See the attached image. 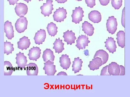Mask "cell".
I'll list each match as a JSON object with an SVG mask.
<instances>
[{
  "instance_id": "6da1fadb",
  "label": "cell",
  "mask_w": 130,
  "mask_h": 97,
  "mask_svg": "<svg viewBox=\"0 0 130 97\" xmlns=\"http://www.w3.org/2000/svg\"><path fill=\"white\" fill-rule=\"evenodd\" d=\"M28 21L24 16L18 19L15 24V30L18 33H21L27 29Z\"/></svg>"
},
{
  "instance_id": "7a4b0ae2",
  "label": "cell",
  "mask_w": 130,
  "mask_h": 97,
  "mask_svg": "<svg viewBox=\"0 0 130 97\" xmlns=\"http://www.w3.org/2000/svg\"><path fill=\"white\" fill-rule=\"evenodd\" d=\"M84 13L82 8L80 7H75V10H72L71 15L72 22L75 24L79 23L80 22L83 21V18L84 17Z\"/></svg>"
},
{
  "instance_id": "3957f363",
  "label": "cell",
  "mask_w": 130,
  "mask_h": 97,
  "mask_svg": "<svg viewBox=\"0 0 130 97\" xmlns=\"http://www.w3.org/2000/svg\"><path fill=\"white\" fill-rule=\"evenodd\" d=\"M67 14L66 9H64L63 7H60L54 12L53 17L55 21L60 22L64 21V20L66 18Z\"/></svg>"
},
{
  "instance_id": "277c9868",
  "label": "cell",
  "mask_w": 130,
  "mask_h": 97,
  "mask_svg": "<svg viewBox=\"0 0 130 97\" xmlns=\"http://www.w3.org/2000/svg\"><path fill=\"white\" fill-rule=\"evenodd\" d=\"M107 31L112 35L115 34L117 30L118 25L117 19L114 16L109 17L106 24Z\"/></svg>"
},
{
  "instance_id": "5b68a950",
  "label": "cell",
  "mask_w": 130,
  "mask_h": 97,
  "mask_svg": "<svg viewBox=\"0 0 130 97\" xmlns=\"http://www.w3.org/2000/svg\"><path fill=\"white\" fill-rule=\"evenodd\" d=\"M53 2L52 0H46V3H43V6L40 7L41 13L44 17H49L52 14V11L54 10V5L52 4Z\"/></svg>"
},
{
  "instance_id": "8992f818",
  "label": "cell",
  "mask_w": 130,
  "mask_h": 97,
  "mask_svg": "<svg viewBox=\"0 0 130 97\" xmlns=\"http://www.w3.org/2000/svg\"><path fill=\"white\" fill-rule=\"evenodd\" d=\"M54 62L50 60L44 63V67L43 68L45 71V74L47 76H54L57 70L56 69V66L54 65Z\"/></svg>"
},
{
  "instance_id": "52a82bcc",
  "label": "cell",
  "mask_w": 130,
  "mask_h": 97,
  "mask_svg": "<svg viewBox=\"0 0 130 97\" xmlns=\"http://www.w3.org/2000/svg\"><path fill=\"white\" fill-rule=\"evenodd\" d=\"M88 39V36L86 35H79L76 40V44L75 46L78 48L79 51L81 49H85L86 47L88 46V44L90 42Z\"/></svg>"
},
{
  "instance_id": "ba28073f",
  "label": "cell",
  "mask_w": 130,
  "mask_h": 97,
  "mask_svg": "<svg viewBox=\"0 0 130 97\" xmlns=\"http://www.w3.org/2000/svg\"><path fill=\"white\" fill-rule=\"evenodd\" d=\"M16 63L17 64L18 67L22 70L23 69L25 68L27 62L26 57L24 55V53H22L21 52L16 54Z\"/></svg>"
},
{
  "instance_id": "9c48e42d",
  "label": "cell",
  "mask_w": 130,
  "mask_h": 97,
  "mask_svg": "<svg viewBox=\"0 0 130 97\" xmlns=\"http://www.w3.org/2000/svg\"><path fill=\"white\" fill-rule=\"evenodd\" d=\"M14 9L16 14L20 17L26 14L28 12V8L25 4L20 3L16 4Z\"/></svg>"
},
{
  "instance_id": "30bf717a",
  "label": "cell",
  "mask_w": 130,
  "mask_h": 97,
  "mask_svg": "<svg viewBox=\"0 0 130 97\" xmlns=\"http://www.w3.org/2000/svg\"><path fill=\"white\" fill-rule=\"evenodd\" d=\"M41 50L40 49V47L37 46H33L29 50V53L28 54L29 59L37 61V59L40 57L41 54Z\"/></svg>"
},
{
  "instance_id": "8fae6325",
  "label": "cell",
  "mask_w": 130,
  "mask_h": 97,
  "mask_svg": "<svg viewBox=\"0 0 130 97\" xmlns=\"http://www.w3.org/2000/svg\"><path fill=\"white\" fill-rule=\"evenodd\" d=\"M4 31L8 39L11 40L14 37L13 27L12 23L7 21L4 23Z\"/></svg>"
},
{
  "instance_id": "7c38bea8",
  "label": "cell",
  "mask_w": 130,
  "mask_h": 97,
  "mask_svg": "<svg viewBox=\"0 0 130 97\" xmlns=\"http://www.w3.org/2000/svg\"><path fill=\"white\" fill-rule=\"evenodd\" d=\"M63 36L64 38V41L67 43V45L70 44L72 45L73 43H75V40L76 39L75 36V34L72 31L68 30L66 32H63Z\"/></svg>"
},
{
  "instance_id": "4fadbf2b",
  "label": "cell",
  "mask_w": 130,
  "mask_h": 97,
  "mask_svg": "<svg viewBox=\"0 0 130 97\" xmlns=\"http://www.w3.org/2000/svg\"><path fill=\"white\" fill-rule=\"evenodd\" d=\"M46 37V33L45 30L40 29L35 33L34 39L36 44L40 45L42 44L45 41Z\"/></svg>"
},
{
  "instance_id": "5bb4252c",
  "label": "cell",
  "mask_w": 130,
  "mask_h": 97,
  "mask_svg": "<svg viewBox=\"0 0 130 97\" xmlns=\"http://www.w3.org/2000/svg\"><path fill=\"white\" fill-rule=\"evenodd\" d=\"M104 43L105 44V47L106 48V49L108 51L109 53H111L113 54L116 51V48L117 47L116 44V41L113 38L111 37H108Z\"/></svg>"
},
{
  "instance_id": "9a60e30c",
  "label": "cell",
  "mask_w": 130,
  "mask_h": 97,
  "mask_svg": "<svg viewBox=\"0 0 130 97\" xmlns=\"http://www.w3.org/2000/svg\"><path fill=\"white\" fill-rule=\"evenodd\" d=\"M60 66L63 69L67 70L70 68L71 64L70 59L69 56L66 54H63L59 58Z\"/></svg>"
},
{
  "instance_id": "2e32d148",
  "label": "cell",
  "mask_w": 130,
  "mask_h": 97,
  "mask_svg": "<svg viewBox=\"0 0 130 97\" xmlns=\"http://www.w3.org/2000/svg\"><path fill=\"white\" fill-rule=\"evenodd\" d=\"M103 65V61L101 59L98 57L93 58L89 62L88 67L91 70L94 71L99 69L100 67Z\"/></svg>"
},
{
  "instance_id": "e0dca14e",
  "label": "cell",
  "mask_w": 130,
  "mask_h": 97,
  "mask_svg": "<svg viewBox=\"0 0 130 97\" xmlns=\"http://www.w3.org/2000/svg\"><path fill=\"white\" fill-rule=\"evenodd\" d=\"M108 70L111 76H119L120 71L119 65L116 62H112L108 65Z\"/></svg>"
},
{
  "instance_id": "ac0fdd59",
  "label": "cell",
  "mask_w": 130,
  "mask_h": 97,
  "mask_svg": "<svg viewBox=\"0 0 130 97\" xmlns=\"http://www.w3.org/2000/svg\"><path fill=\"white\" fill-rule=\"evenodd\" d=\"M18 48L22 51L24 50H27L29 48L31 42L30 39L27 37L24 36L20 38L19 41L18 42Z\"/></svg>"
},
{
  "instance_id": "d6986e66",
  "label": "cell",
  "mask_w": 130,
  "mask_h": 97,
  "mask_svg": "<svg viewBox=\"0 0 130 97\" xmlns=\"http://www.w3.org/2000/svg\"><path fill=\"white\" fill-rule=\"evenodd\" d=\"M26 71L27 76H38V67L35 63H30L27 65Z\"/></svg>"
},
{
  "instance_id": "ffe728a7",
  "label": "cell",
  "mask_w": 130,
  "mask_h": 97,
  "mask_svg": "<svg viewBox=\"0 0 130 97\" xmlns=\"http://www.w3.org/2000/svg\"><path fill=\"white\" fill-rule=\"evenodd\" d=\"M89 19L94 23L100 22L102 19V16L100 12L97 10L92 11L88 15Z\"/></svg>"
},
{
  "instance_id": "44dd1931",
  "label": "cell",
  "mask_w": 130,
  "mask_h": 97,
  "mask_svg": "<svg viewBox=\"0 0 130 97\" xmlns=\"http://www.w3.org/2000/svg\"><path fill=\"white\" fill-rule=\"evenodd\" d=\"M82 31L87 36H91L94 34V28L92 25L88 21H85L82 24Z\"/></svg>"
},
{
  "instance_id": "7402d4cb",
  "label": "cell",
  "mask_w": 130,
  "mask_h": 97,
  "mask_svg": "<svg viewBox=\"0 0 130 97\" xmlns=\"http://www.w3.org/2000/svg\"><path fill=\"white\" fill-rule=\"evenodd\" d=\"M83 62L82 59H80L79 57L75 58L74 60L73 61L72 66V71H74V74L79 72V71L82 70V64Z\"/></svg>"
},
{
  "instance_id": "603a6c76",
  "label": "cell",
  "mask_w": 130,
  "mask_h": 97,
  "mask_svg": "<svg viewBox=\"0 0 130 97\" xmlns=\"http://www.w3.org/2000/svg\"><path fill=\"white\" fill-rule=\"evenodd\" d=\"M62 40L60 39V38L58 39H56L53 43L54 46L53 47V49L55 50L56 53H58L59 54L64 50V44L62 42Z\"/></svg>"
},
{
  "instance_id": "cb8c5ba5",
  "label": "cell",
  "mask_w": 130,
  "mask_h": 97,
  "mask_svg": "<svg viewBox=\"0 0 130 97\" xmlns=\"http://www.w3.org/2000/svg\"><path fill=\"white\" fill-rule=\"evenodd\" d=\"M97 57L101 59L103 65L107 62L109 58V55L104 50H99L96 51L93 58Z\"/></svg>"
},
{
  "instance_id": "d4e9b609",
  "label": "cell",
  "mask_w": 130,
  "mask_h": 97,
  "mask_svg": "<svg viewBox=\"0 0 130 97\" xmlns=\"http://www.w3.org/2000/svg\"><path fill=\"white\" fill-rule=\"evenodd\" d=\"M44 62H46L48 60L52 62H54L55 58V56L54 55V52L50 49H46L43 52L42 55Z\"/></svg>"
},
{
  "instance_id": "484cf974",
  "label": "cell",
  "mask_w": 130,
  "mask_h": 97,
  "mask_svg": "<svg viewBox=\"0 0 130 97\" xmlns=\"http://www.w3.org/2000/svg\"><path fill=\"white\" fill-rule=\"evenodd\" d=\"M46 28L49 35L51 36V37H54L58 32V27L56 26V24L53 22L48 23Z\"/></svg>"
},
{
  "instance_id": "4316f807",
  "label": "cell",
  "mask_w": 130,
  "mask_h": 97,
  "mask_svg": "<svg viewBox=\"0 0 130 97\" xmlns=\"http://www.w3.org/2000/svg\"><path fill=\"white\" fill-rule=\"evenodd\" d=\"M117 43L119 46L122 48L125 46V32L124 31H120L117 34Z\"/></svg>"
},
{
  "instance_id": "83f0119b",
  "label": "cell",
  "mask_w": 130,
  "mask_h": 97,
  "mask_svg": "<svg viewBox=\"0 0 130 97\" xmlns=\"http://www.w3.org/2000/svg\"><path fill=\"white\" fill-rule=\"evenodd\" d=\"M4 76H11L13 71V66L9 61H5L4 62Z\"/></svg>"
},
{
  "instance_id": "f1b7e54d",
  "label": "cell",
  "mask_w": 130,
  "mask_h": 97,
  "mask_svg": "<svg viewBox=\"0 0 130 97\" xmlns=\"http://www.w3.org/2000/svg\"><path fill=\"white\" fill-rule=\"evenodd\" d=\"M4 54H6L9 55L12 53V52L14 51L13 47L14 44L10 42H8L7 40L4 42Z\"/></svg>"
},
{
  "instance_id": "f546056e",
  "label": "cell",
  "mask_w": 130,
  "mask_h": 97,
  "mask_svg": "<svg viewBox=\"0 0 130 97\" xmlns=\"http://www.w3.org/2000/svg\"><path fill=\"white\" fill-rule=\"evenodd\" d=\"M111 2L112 7L115 10H119L122 5L123 0H111Z\"/></svg>"
},
{
  "instance_id": "4dcf8cb0",
  "label": "cell",
  "mask_w": 130,
  "mask_h": 97,
  "mask_svg": "<svg viewBox=\"0 0 130 97\" xmlns=\"http://www.w3.org/2000/svg\"><path fill=\"white\" fill-rule=\"evenodd\" d=\"M85 3L88 7L91 8H93L95 6V0H85Z\"/></svg>"
},
{
  "instance_id": "1f68e13d",
  "label": "cell",
  "mask_w": 130,
  "mask_h": 97,
  "mask_svg": "<svg viewBox=\"0 0 130 97\" xmlns=\"http://www.w3.org/2000/svg\"><path fill=\"white\" fill-rule=\"evenodd\" d=\"M108 65H107L103 68L101 71L100 76H111L108 72Z\"/></svg>"
},
{
  "instance_id": "d6a6232c",
  "label": "cell",
  "mask_w": 130,
  "mask_h": 97,
  "mask_svg": "<svg viewBox=\"0 0 130 97\" xmlns=\"http://www.w3.org/2000/svg\"><path fill=\"white\" fill-rule=\"evenodd\" d=\"M121 23L122 26L125 28V7H124L122 12Z\"/></svg>"
},
{
  "instance_id": "836d02e7",
  "label": "cell",
  "mask_w": 130,
  "mask_h": 97,
  "mask_svg": "<svg viewBox=\"0 0 130 97\" xmlns=\"http://www.w3.org/2000/svg\"><path fill=\"white\" fill-rule=\"evenodd\" d=\"M111 0H99L101 5L103 6L107 5Z\"/></svg>"
},
{
  "instance_id": "e575fe53",
  "label": "cell",
  "mask_w": 130,
  "mask_h": 97,
  "mask_svg": "<svg viewBox=\"0 0 130 97\" xmlns=\"http://www.w3.org/2000/svg\"><path fill=\"white\" fill-rule=\"evenodd\" d=\"M120 71L119 76H124L125 75V68L122 65H119Z\"/></svg>"
},
{
  "instance_id": "d590c367",
  "label": "cell",
  "mask_w": 130,
  "mask_h": 97,
  "mask_svg": "<svg viewBox=\"0 0 130 97\" xmlns=\"http://www.w3.org/2000/svg\"><path fill=\"white\" fill-rule=\"evenodd\" d=\"M19 0H7V1L9 2L10 5L14 6L15 4L17 3Z\"/></svg>"
},
{
  "instance_id": "8d00e7d4",
  "label": "cell",
  "mask_w": 130,
  "mask_h": 97,
  "mask_svg": "<svg viewBox=\"0 0 130 97\" xmlns=\"http://www.w3.org/2000/svg\"><path fill=\"white\" fill-rule=\"evenodd\" d=\"M59 75L68 76V75L66 73V72H65L64 71H61L60 72H59L56 75V76Z\"/></svg>"
},
{
  "instance_id": "74e56055",
  "label": "cell",
  "mask_w": 130,
  "mask_h": 97,
  "mask_svg": "<svg viewBox=\"0 0 130 97\" xmlns=\"http://www.w3.org/2000/svg\"><path fill=\"white\" fill-rule=\"evenodd\" d=\"M58 3H64L67 1V0H55Z\"/></svg>"
},
{
  "instance_id": "f35d334b",
  "label": "cell",
  "mask_w": 130,
  "mask_h": 97,
  "mask_svg": "<svg viewBox=\"0 0 130 97\" xmlns=\"http://www.w3.org/2000/svg\"><path fill=\"white\" fill-rule=\"evenodd\" d=\"M23 1L26 2L27 3H28L29 2H31V0H23Z\"/></svg>"
},
{
  "instance_id": "ab89813d",
  "label": "cell",
  "mask_w": 130,
  "mask_h": 97,
  "mask_svg": "<svg viewBox=\"0 0 130 97\" xmlns=\"http://www.w3.org/2000/svg\"><path fill=\"white\" fill-rule=\"evenodd\" d=\"M76 1H82V0H76Z\"/></svg>"
},
{
  "instance_id": "60d3db41",
  "label": "cell",
  "mask_w": 130,
  "mask_h": 97,
  "mask_svg": "<svg viewBox=\"0 0 130 97\" xmlns=\"http://www.w3.org/2000/svg\"><path fill=\"white\" fill-rule=\"evenodd\" d=\"M38 1H43V0H38Z\"/></svg>"
}]
</instances>
